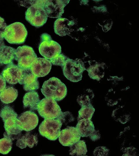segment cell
<instances>
[{"label":"cell","instance_id":"obj_2","mask_svg":"<svg viewBox=\"0 0 139 156\" xmlns=\"http://www.w3.org/2000/svg\"><path fill=\"white\" fill-rule=\"evenodd\" d=\"M41 91L45 98H51L56 101L62 100L66 96L67 88L58 78L53 77L43 83Z\"/></svg>","mask_w":139,"mask_h":156},{"label":"cell","instance_id":"obj_13","mask_svg":"<svg viewBox=\"0 0 139 156\" xmlns=\"http://www.w3.org/2000/svg\"><path fill=\"white\" fill-rule=\"evenodd\" d=\"M52 64L50 61L45 58H37L32 63L30 69L37 77L47 75L50 72Z\"/></svg>","mask_w":139,"mask_h":156},{"label":"cell","instance_id":"obj_5","mask_svg":"<svg viewBox=\"0 0 139 156\" xmlns=\"http://www.w3.org/2000/svg\"><path fill=\"white\" fill-rule=\"evenodd\" d=\"M40 38L39 50L40 54L44 58L51 60L61 53L60 45L57 42L52 40L49 34L43 33L41 35Z\"/></svg>","mask_w":139,"mask_h":156},{"label":"cell","instance_id":"obj_28","mask_svg":"<svg viewBox=\"0 0 139 156\" xmlns=\"http://www.w3.org/2000/svg\"><path fill=\"white\" fill-rule=\"evenodd\" d=\"M109 152V150L103 146H98L94 150L93 154L95 156H107Z\"/></svg>","mask_w":139,"mask_h":156},{"label":"cell","instance_id":"obj_30","mask_svg":"<svg viewBox=\"0 0 139 156\" xmlns=\"http://www.w3.org/2000/svg\"><path fill=\"white\" fill-rule=\"evenodd\" d=\"M100 134L98 131L95 130L89 136L92 141H95L100 139Z\"/></svg>","mask_w":139,"mask_h":156},{"label":"cell","instance_id":"obj_14","mask_svg":"<svg viewBox=\"0 0 139 156\" xmlns=\"http://www.w3.org/2000/svg\"><path fill=\"white\" fill-rule=\"evenodd\" d=\"M38 78L32 73L30 68L23 69L22 78L18 83L23 85L26 91H35L39 87Z\"/></svg>","mask_w":139,"mask_h":156},{"label":"cell","instance_id":"obj_27","mask_svg":"<svg viewBox=\"0 0 139 156\" xmlns=\"http://www.w3.org/2000/svg\"><path fill=\"white\" fill-rule=\"evenodd\" d=\"M77 101L81 107L88 106L91 104L89 97L87 95H79Z\"/></svg>","mask_w":139,"mask_h":156},{"label":"cell","instance_id":"obj_12","mask_svg":"<svg viewBox=\"0 0 139 156\" xmlns=\"http://www.w3.org/2000/svg\"><path fill=\"white\" fill-rule=\"evenodd\" d=\"M81 136L76 127L67 126L60 131L59 141L64 146H70L79 141Z\"/></svg>","mask_w":139,"mask_h":156},{"label":"cell","instance_id":"obj_9","mask_svg":"<svg viewBox=\"0 0 139 156\" xmlns=\"http://www.w3.org/2000/svg\"><path fill=\"white\" fill-rule=\"evenodd\" d=\"M37 58L33 49L30 46H19L15 49V59L18 62L17 65L23 69L30 68Z\"/></svg>","mask_w":139,"mask_h":156},{"label":"cell","instance_id":"obj_22","mask_svg":"<svg viewBox=\"0 0 139 156\" xmlns=\"http://www.w3.org/2000/svg\"><path fill=\"white\" fill-rule=\"evenodd\" d=\"M69 154L72 155L84 156L87 152L86 146L84 140H79L70 146Z\"/></svg>","mask_w":139,"mask_h":156},{"label":"cell","instance_id":"obj_18","mask_svg":"<svg viewBox=\"0 0 139 156\" xmlns=\"http://www.w3.org/2000/svg\"><path fill=\"white\" fill-rule=\"evenodd\" d=\"M17 139L16 145L21 149L25 148L27 146L32 148L37 146L38 142L37 136L29 132L22 136H20Z\"/></svg>","mask_w":139,"mask_h":156},{"label":"cell","instance_id":"obj_29","mask_svg":"<svg viewBox=\"0 0 139 156\" xmlns=\"http://www.w3.org/2000/svg\"><path fill=\"white\" fill-rule=\"evenodd\" d=\"M7 25L4 18L0 16V41L4 38L3 33Z\"/></svg>","mask_w":139,"mask_h":156},{"label":"cell","instance_id":"obj_4","mask_svg":"<svg viewBox=\"0 0 139 156\" xmlns=\"http://www.w3.org/2000/svg\"><path fill=\"white\" fill-rule=\"evenodd\" d=\"M27 33L23 24L16 22L7 26L4 31L3 36L10 44H20L25 42Z\"/></svg>","mask_w":139,"mask_h":156},{"label":"cell","instance_id":"obj_31","mask_svg":"<svg viewBox=\"0 0 139 156\" xmlns=\"http://www.w3.org/2000/svg\"><path fill=\"white\" fill-rule=\"evenodd\" d=\"M6 86V81L2 76L0 74V92L2 91Z\"/></svg>","mask_w":139,"mask_h":156},{"label":"cell","instance_id":"obj_3","mask_svg":"<svg viewBox=\"0 0 139 156\" xmlns=\"http://www.w3.org/2000/svg\"><path fill=\"white\" fill-rule=\"evenodd\" d=\"M25 13L26 20L36 27L43 26L46 22L48 17L43 7V0H37Z\"/></svg>","mask_w":139,"mask_h":156},{"label":"cell","instance_id":"obj_23","mask_svg":"<svg viewBox=\"0 0 139 156\" xmlns=\"http://www.w3.org/2000/svg\"><path fill=\"white\" fill-rule=\"evenodd\" d=\"M4 137L0 139V153L5 155L11 151L12 145V139L5 132Z\"/></svg>","mask_w":139,"mask_h":156},{"label":"cell","instance_id":"obj_11","mask_svg":"<svg viewBox=\"0 0 139 156\" xmlns=\"http://www.w3.org/2000/svg\"><path fill=\"white\" fill-rule=\"evenodd\" d=\"M23 72V69L13 63L7 65L3 70L1 75L8 83L14 84L20 81Z\"/></svg>","mask_w":139,"mask_h":156},{"label":"cell","instance_id":"obj_6","mask_svg":"<svg viewBox=\"0 0 139 156\" xmlns=\"http://www.w3.org/2000/svg\"><path fill=\"white\" fill-rule=\"evenodd\" d=\"M62 68L64 75L66 78L70 81L75 82L81 79L82 74L86 70L82 62L68 57Z\"/></svg>","mask_w":139,"mask_h":156},{"label":"cell","instance_id":"obj_17","mask_svg":"<svg viewBox=\"0 0 139 156\" xmlns=\"http://www.w3.org/2000/svg\"><path fill=\"white\" fill-rule=\"evenodd\" d=\"M15 49L5 45H0V65H8L13 63L15 59Z\"/></svg>","mask_w":139,"mask_h":156},{"label":"cell","instance_id":"obj_8","mask_svg":"<svg viewBox=\"0 0 139 156\" xmlns=\"http://www.w3.org/2000/svg\"><path fill=\"white\" fill-rule=\"evenodd\" d=\"M62 123L57 119H45L41 123L39 131L41 135L48 139L55 141L59 137Z\"/></svg>","mask_w":139,"mask_h":156},{"label":"cell","instance_id":"obj_21","mask_svg":"<svg viewBox=\"0 0 139 156\" xmlns=\"http://www.w3.org/2000/svg\"><path fill=\"white\" fill-rule=\"evenodd\" d=\"M18 90L13 87L8 86L0 93V99L3 103L8 104L13 102L18 96Z\"/></svg>","mask_w":139,"mask_h":156},{"label":"cell","instance_id":"obj_15","mask_svg":"<svg viewBox=\"0 0 139 156\" xmlns=\"http://www.w3.org/2000/svg\"><path fill=\"white\" fill-rule=\"evenodd\" d=\"M18 118L21 123L23 130L27 132L34 129L37 125L39 122L37 116L32 111L23 112Z\"/></svg>","mask_w":139,"mask_h":156},{"label":"cell","instance_id":"obj_25","mask_svg":"<svg viewBox=\"0 0 139 156\" xmlns=\"http://www.w3.org/2000/svg\"><path fill=\"white\" fill-rule=\"evenodd\" d=\"M62 124L66 125L68 123L74 121V118L72 114L69 111L64 112L61 111L59 115L56 118Z\"/></svg>","mask_w":139,"mask_h":156},{"label":"cell","instance_id":"obj_19","mask_svg":"<svg viewBox=\"0 0 139 156\" xmlns=\"http://www.w3.org/2000/svg\"><path fill=\"white\" fill-rule=\"evenodd\" d=\"M40 101L38 93L35 91H29L26 93L23 99L24 108H28L31 111L37 110Z\"/></svg>","mask_w":139,"mask_h":156},{"label":"cell","instance_id":"obj_26","mask_svg":"<svg viewBox=\"0 0 139 156\" xmlns=\"http://www.w3.org/2000/svg\"><path fill=\"white\" fill-rule=\"evenodd\" d=\"M67 58L64 54L61 53L57 57L50 61L53 65L60 66L62 68Z\"/></svg>","mask_w":139,"mask_h":156},{"label":"cell","instance_id":"obj_20","mask_svg":"<svg viewBox=\"0 0 139 156\" xmlns=\"http://www.w3.org/2000/svg\"><path fill=\"white\" fill-rule=\"evenodd\" d=\"M76 127L82 137L89 136L95 130L94 124L90 119L78 120Z\"/></svg>","mask_w":139,"mask_h":156},{"label":"cell","instance_id":"obj_16","mask_svg":"<svg viewBox=\"0 0 139 156\" xmlns=\"http://www.w3.org/2000/svg\"><path fill=\"white\" fill-rule=\"evenodd\" d=\"M74 24L73 21H70L65 18H59L54 22V29L55 33L60 36H66L69 34L71 27Z\"/></svg>","mask_w":139,"mask_h":156},{"label":"cell","instance_id":"obj_10","mask_svg":"<svg viewBox=\"0 0 139 156\" xmlns=\"http://www.w3.org/2000/svg\"><path fill=\"white\" fill-rule=\"evenodd\" d=\"M70 0H43V7L48 17L51 18H59L64 13V8Z\"/></svg>","mask_w":139,"mask_h":156},{"label":"cell","instance_id":"obj_24","mask_svg":"<svg viewBox=\"0 0 139 156\" xmlns=\"http://www.w3.org/2000/svg\"><path fill=\"white\" fill-rule=\"evenodd\" d=\"M95 111V109L91 104L82 107L78 111V121L82 119H91Z\"/></svg>","mask_w":139,"mask_h":156},{"label":"cell","instance_id":"obj_1","mask_svg":"<svg viewBox=\"0 0 139 156\" xmlns=\"http://www.w3.org/2000/svg\"><path fill=\"white\" fill-rule=\"evenodd\" d=\"M18 116L13 109L8 105L4 106L0 111L5 132L12 140L18 139L23 130Z\"/></svg>","mask_w":139,"mask_h":156},{"label":"cell","instance_id":"obj_7","mask_svg":"<svg viewBox=\"0 0 139 156\" xmlns=\"http://www.w3.org/2000/svg\"><path fill=\"white\" fill-rule=\"evenodd\" d=\"M37 110L39 115L44 119L56 118L62 111L56 101L46 98L40 101Z\"/></svg>","mask_w":139,"mask_h":156}]
</instances>
